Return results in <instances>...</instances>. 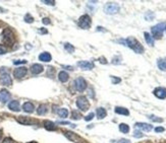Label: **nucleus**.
Here are the masks:
<instances>
[{
    "label": "nucleus",
    "instance_id": "nucleus-1",
    "mask_svg": "<svg viewBox=\"0 0 166 143\" xmlns=\"http://www.w3.org/2000/svg\"><path fill=\"white\" fill-rule=\"evenodd\" d=\"M124 45L135 52L137 54H143L144 53V47L142 46V44L138 41L134 37H129L127 40H124Z\"/></svg>",
    "mask_w": 166,
    "mask_h": 143
},
{
    "label": "nucleus",
    "instance_id": "nucleus-2",
    "mask_svg": "<svg viewBox=\"0 0 166 143\" xmlns=\"http://www.w3.org/2000/svg\"><path fill=\"white\" fill-rule=\"evenodd\" d=\"M0 73H1V76H0V82H1V84L6 85V86H9V85L12 84V79L5 67H2L0 69Z\"/></svg>",
    "mask_w": 166,
    "mask_h": 143
},
{
    "label": "nucleus",
    "instance_id": "nucleus-3",
    "mask_svg": "<svg viewBox=\"0 0 166 143\" xmlns=\"http://www.w3.org/2000/svg\"><path fill=\"white\" fill-rule=\"evenodd\" d=\"M165 27H166V24L164 22H161V24H158L154 26L151 29V32H152V35H153V39H160L161 37L163 36V32H164L165 29Z\"/></svg>",
    "mask_w": 166,
    "mask_h": 143
},
{
    "label": "nucleus",
    "instance_id": "nucleus-4",
    "mask_svg": "<svg viewBox=\"0 0 166 143\" xmlns=\"http://www.w3.org/2000/svg\"><path fill=\"white\" fill-rule=\"evenodd\" d=\"M92 24V21H91V17H90L88 14H84L79 18V27H82L84 29H88L91 27Z\"/></svg>",
    "mask_w": 166,
    "mask_h": 143
},
{
    "label": "nucleus",
    "instance_id": "nucleus-5",
    "mask_svg": "<svg viewBox=\"0 0 166 143\" xmlns=\"http://www.w3.org/2000/svg\"><path fill=\"white\" fill-rule=\"evenodd\" d=\"M2 40L7 45H12L14 42V35L9 29H5L2 32Z\"/></svg>",
    "mask_w": 166,
    "mask_h": 143
},
{
    "label": "nucleus",
    "instance_id": "nucleus-6",
    "mask_svg": "<svg viewBox=\"0 0 166 143\" xmlns=\"http://www.w3.org/2000/svg\"><path fill=\"white\" fill-rule=\"evenodd\" d=\"M77 106L80 111L84 112V111L89 110L90 104H89V101H88V99L86 97H79L77 100Z\"/></svg>",
    "mask_w": 166,
    "mask_h": 143
},
{
    "label": "nucleus",
    "instance_id": "nucleus-7",
    "mask_svg": "<svg viewBox=\"0 0 166 143\" xmlns=\"http://www.w3.org/2000/svg\"><path fill=\"white\" fill-rule=\"evenodd\" d=\"M104 10L105 13L107 14H115L119 11V5L117 3H114V2H109L105 5Z\"/></svg>",
    "mask_w": 166,
    "mask_h": 143
},
{
    "label": "nucleus",
    "instance_id": "nucleus-8",
    "mask_svg": "<svg viewBox=\"0 0 166 143\" xmlns=\"http://www.w3.org/2000/svg\"><path fill=\"white\" fill-rule=\"evenodd\" d=\"M74 86L79 91H84L87 88V82L83 77H79L74 80Z\"/></svg>",
    "mask_w": 166,
    "mask_h": 143
},
{
    "label": "nucleus",
    "instance_id": "nucleus-9",
    "mask_svg": "<svg viewBox=\"0 0 166 143\" xmlns=\"http://www.w3.org/2000/svg\"><path fill=\"white\" fill-rule=\"evenodd\" d=\"M28 72V69L26 67H17L13 70V75L16 78H22V77L26 76Z\"/></svg>",
    "mask_w": 166,
    "mask_h": 143
},
{
    "label": "nucleus",
    "instance_id": "nucleus-10",
    "mask_svg": "<svg viewBox=\"0 0 166 143\" xmlns=\"http://www.w3.org/2000/svg\"><path fill=\"white\" fill-rule=\"evenodd\" d=\"M64 135L66 136L70 141L74 142H83V139L80 138L79 135H77L74 132H69V131H64Z\"/></svg>",
    "mask_w": 166,
    "mask_h": 143
},
{
    "label": "nucleus",
    "instance_id": "nucleus-11",
    "mask_svg": "<svg viewBox=\"0 0 166 143\" xmlns=\"http://www.w3.org/2000/svg\"><path fill=\"white\" fill-rule=\"evenodd\" d=\"M77 66L80 68H82L83 70H92L94 68L95 65L93 62H90V61H80L77 62Z\"/></svg>",
    "mask_w": 166,
    "mask_h": 143
},
{
    "label": "nucleus",
    "instance_id": "nucleus-12",
    "mask_svg": "<svg viewBox=\"0 0 166 143\" xmlns=\"http://www.w3.org/2000/svg\"><path fill=\"white\" fill-rule=\"evenodd\" d=\"M153 92L158 99H166V88H164V87H157V88L154 89Z\"/></svg>",
    "mask_w": 166,
    "mask_h": 143
},
{
    "label": "nucleus",
    "instance_id": "nucleus-13",
    "mask_svg": "<svg viewBox=\"0 0 166 143\" xmlns=\"http://www.w3.org/2000/svg\"><path fill=\"white\" fill-rule=\"evenodd\" d=\"M135 128H138V129H141L143 130V131H146V132H149L152 130V125L150 124H147V123H135Z\"/></svg>",
    "mask_w": 166,
    "mask_h": 143
},
{
    "label": "nucleus",
    "instance_id": "nucleus-14",
    "mask_svg": "<svg viewBox=\"0 0 166 143\" xmlns=\"http://www.w3.org/2000/svg\"><path fill=\"white\" fill-rule=\"evenodd\" d=\"M9 99H10V94H9L6 89L0 90V100H1V102H3V104L8 102Z\"/></svg>",
    "mask_w": 166,
    "mask_h": 143
},
{
    "label": "nucleus",
    "instance_id": "nucleus-15",
    "mask_svg": "<svg viewBox=\"0 0 166 143\" xmlns=\"http://www.w3.org/2000/svg\"><path fill=\"white\" fill-rule=\"evenodd\" d=\"M8 109L10 111L13 112H19L21 110V106H19V101H11L8 104Z\"/></svg>",
    "mask_w": 166,
    "mask_h": 143
},
{
    "label": "nucleus",
    "instance_id": "nucleus-16",
    "mask_svg": "<svg viewBox=\"0 0 166 143\" xmlns=\"http://www.w3.org/2000/svg\"><path fill=\"white\" fill-rule=\"evenodd\" d=\"M44 67L41 64H34L31 67V71L33 74H40L41 72H43Z\"/></svg>",
    "mask_w": 166,
    "mask_h": 143
},
{
    "label": "nucleus",
    "instance_id": "nucleus-17",
    "mask_svg": "<svg viewBox=\"0 0 166 143\" xmlns=\"http://www.w3.org/2000/svg\"><path fill=\"white\" fill-rule=\"evenodd\" d=\"M34 109H35L34 105H33L32 102H25V104L22 105V110H24L26 113H33L34 112Z\"/></svg>",
    "mask_w": 166,
    "mask_h": 143
},
{
    "label": "nucleus",
    "instance_id": "nucleus-18",
    "mask_svg": "<svg viewBox=\"0 0 166 143\" xmlns=\"http://www.w3.org/2000/svg\"><path fill=\"white\" fill-rule=\"evenodd\" d=\"M39 60L43 62H50L52 60V57L48 52H44V53H41L39 55Z\"/></svg>",
    "mask_w": 166,
    "mask_h": 143
},
{
    "label": "nucleus",
    "instance_id": "nucleus-19",
    "mask_svg": "<svg viewBox=\"0 0 166 143\" xmlns=\"http://www.w3.org/2000/svg\"><path fill=\"white\" fill-rule=\"evenodd\" d=\"M96 114H97V118H98V119L102 120V119H104V118L106 117L107 112H106V110H105L104 108H98L97 111H96Z\"/></svg>",
    "mask_w": 166,
    "mask_h": 143
},
{
    "label": "nucleus",
    "instance_id": "nucleus-20",
    "mask_svg": "<svg viewBox=\"0 0 166 143\" xmlns=\"http://www.w3.org/2000/svg\"><path fill=\"white\" fill-rule=\"evenodd\" d=\"M16 121L19 123H21V124H22V125H31L33 122L31 119H29V118H27V117H24V116L17 117Z\"/></svg>",
    "mask_w": 166,
    "mask_h": 143
},
{
    "label": "nucleus",
    "instance_id": "nucleus-21",
    "mask_svg": "<svg viewBox=\"0 0 166 143\" xmlns=\"http://www.w3.org/2000/svg\"><path fill=\"white\" fill-rule=\"evenodd\" d=\"M44 127H45V129L48 130V131H54V130L57 129L56 126H55V124L51 121H45L44 122Z\"/></svg>",
    "mask_w": 166,
    "mask_h": 143
},
{
    "label": "nucleus",
    "instance_id": "nucleus-22",
    "mask_svg": "<svg viewBox=\"0 0 166 143\" xmlns=\"http://www.w3.org/2000/svg\"><path fill=\"white\" fill-rule=\"evenodd\" d=\"M115 113L118 115H124V116H129L130 115V112L127 109H125V108H122V107H116L115 108Z\"/></svg>",
    "mask_w": 166,
    "mask_h": 143
},
{
    "label": "nucleus",
    "instance_id": "nucleus-23",
    "mask_svg": "<svg viewBox=\"0 0 166 143\" xmlns=\"http://www.w3.org/2000/svg\"><path fill=\"white\" fill-rule=\"evenodd\" d=\"M69 78V75L67 72H65V71H61V72H59V74H58V79H59V81H61V82H66L67 80H68Z\"/></svg>",
    "mask_w": 166,
    "mask_h": 143
},
{
    "label": "nucleus",
    "instance_id": "nucleus-24",
    "mask_svg": "<svg viewBox=\"0 0 166 143\" xmlns=\"http://www.w3.org/2000/svg\"><path fill=\"white\" fill-rule=\"evenodd\" d=\"M144 36H145V40H146V42H147V44L151 47L154 46V39H153V37L151 36L149 32H144Z\"/></svg>",
    "mask_w": 166,
    "mask_h": 143
},
{
    "label": "nucleus",
    "instance_id": "nucleus-25",
    "mask_svg": "<svg viewBox=\"0 0 166 143\" xmlns=\"http://www.w3.org/2000/svg\"><path fill=\"white\" fill-rule=\"evenodd\" d=\"M46 113H47V106L46 105H40V106L38 107V110H37L38 115L42 116V115H45Z\"/></svg>",
    "mask_w": 166,
    "mask_h": 143
},
{
    "label": "nucleus",
    "instance_id": "nucleus-26",
    "mask_svg": "<svg viewBox=\"0 0 166 143\" xmlns=\"http://www.w3.org/2000/svg\"><path fill=\"white\" fill-rule=\"evenodd\" d=\"M157 65H158V67H159L160 70L166 71V58H164V59H159V60H158Z\"/></svg>",
    "mask_w": 166,
    "mask_h": 143
},
{
    "label": "nucleus",
    "instance_id": "nucleus-27",
    "mask_svg": "<svg viewBox=\"0 0 166 143\" xmlns=\"http://www.w3.org/2000/svg\"><path fill=\"white\" fill-rule=\"evenodd\" d=\"M56 113L58 114V116L61 117V118H67V116H68V111H67L66 109H64V108H62V109H58L56 111Z\"/></svg>",
    "mask_w": 166,
    "mask_h": 143
},
{
    "label": "nucleus",
    "instance_id": "nucleus-28",
    "mask_svg": "<svg viewBox=\"0 0 166 143\" xmlns=\"http://www.w3.org/2000/svg\"><path fill=\"white\" fill-rule=\"evenodd\" d=\"M119 130L121 131L122 133H129L130 131V127H129V125H127V124H124V123H121V124H119Z\"/></svg>",
    "mask_w": 166,
    "mask_h": 143
},
{
    "label": "nucleus",
    "instance_id": "nucleus-29",
    "mask_svg": "<svg viewBox=\"0 0 166 143\" xmlns=\"http://www.w3.org/2000/svg\"><path fill=\"white\" fill-rule=\"evenodd\" d=\"M64 49L66 50L68 53H74V47L72 45H70L69 43H65L64 44Z\"/></svg>",
    "mask_w": 166,
    "mask_h": 143
},
{
    "label": "nucleus",
    "instance_id": "nucleus-30",
    "mask_svg": "<svg viewBox=\"0 0 166 143\" xmlns=\"http://www.w3.org/2000/svg\"><path fill=\"white\" fill-rule=\"evenodd\" d=\"M82 118V115L80 114L79 111H72L71 112V119L74 120H80Z\"/></svg>",
    "mask_w": 166,
    "mask_h": 143
},
{
    "label": "nucleus",
    "instance_id": "nucleus-31",
    "mask_svg": "<svg viewBox=\"0 0 166 143\" xmlns=\"http://www.w3.org/2000/svg\"><path fill=\"white\" fill-rule=\"evenodd\" d=\"M25 21L28 22V24H33V22H34V17H33L31 14L27 13L26 15H25Z\"/></svg>",
    "mask_w": 166,
    "mask_h": 143
},
{
    "label": "nucleus",
    "instance_id": "nucleus-32",
    "mask_svg": "<svg viewBox=\"0 0 166 143\" xmlns=\"http://www.w3.org/2000/svg\"><path fill=\"white\" fill-rule=\"evenodd\" d=\"M149 119L151 120V121H153V122H158V123L163 122L162 118H158V117H156V116H149Z\"/></svg>",
    "mask_w": 166,
    "mask_h": 143
},
{
    "label": "nucleus",
    "instance_id": "nucleus-33",
    "mask_svg": "<svg viewBox=\"0 0 166 143\" xmlns=\"http://www.w3.org/2000/svg\"><path fill=\"white\" fill-rule=\"evenodd\" d=\"M145 17H146V19H147V21H152L153 17H154V13H152V12H147Z\"/></svg>",
    "mask_w": 166,
    "mask_h": 143
},
{
    "label": "nucleus",
    "instance_id": "nucleus-34",
    "mask_svg": "<svg viewBox=\"0 0 166 143\" xmlns=\"http://www.w3.org/2000/svg\"><path fill=\"white\" fill-rule=\"evenodd\" d=\"M43 2L44 4H47V5H55V1H53V0H43Z\"/></svg>",
    "mask_w": 166,
    "mask_h": 143
},
{
    "label": "nucleus",
    "instance_id": "nucleus-35",
    "mask_svg": "<svg viewBox=\"0 0 166 143\" xmlns=\"http://www.w3.org/2000/svg\"><path fill=\"white\" fill-rule=\"evenodd\" d=\"M111 80H112L113 84H117V83H119V82L121 81V79L118 78V77H115V76H111Z\"/></svg>",
    "mask_w": 166,
    "mask_h": 143
},
{
    "label": "nucleus",
    "instance_id": "nucleus-36",
    "mask_svg": "<svg viewBox=\"0 0 166 143\" xmlns=\"http://www.w3.org/2000/svg\"><path fill=\"white\" fill-rule=\"evenodd\" d=\"M112 63H113V64H119V63H121V61H120V57H119V56L114 57V58H113Z\"/></svg>",
    "mask_w": 166,
    "mask_h": 143
},
{
    "label": "nucleus",
    "instance_id": "nucleus-37",
    "mask_svg": "<svg viewBox=\"0 0 166 143\" xmlns=\"http://www.w3.org/2000/svg\"><path fill=\"white\" fill-rule=\"evenodd\" d=\"M94 116H95L94 113H90V114L88 115V116L85 117V120H86V121H91L93 118H94Z\"/></svg>",
    "mask_w": 166,
    "mask_h": 143
},
{
    "label": "nucleus",
    "instance_id": "nucleus-38",
    "mask_svg": "<svg viewBox=\"0 0 166 143\" xmlns=\"http://www.w3.org/2000/svg\"><path fill=\"white\" fill-rule=\"evenodd\" d=\"M134 136L137 137V138H141L143 137V133L141 131H138V130H135V131L134 132Z\"/></svg>",
    "mask_w": 166,
    "mask_h": 143
},
{
    "label": "nucleus",
    "instance_id": "nucleus-39",
    "mask_svg": "<svg viewBox=\"0 0 166 143\" xmlns=\"http://www.w3.org/2000/svg\"><path fill=\"white\" fill-rule=\"evenodd\" d=\"M2 143H13V140H12L10 137H6V138H4L3 139Z\"/></svg>",
    "mask_w": 166,
    "mask_h": 143
},
{
    "label": "nucleus",
    "instance_id": "nucleus-40",
    "mask_svg": "<svg viewBox=\"0 0 166 143\" xmlns=\"http://www.w3.org/2000/svg\"><path fill=\"white\" fill-rule=\"evenodd\" d=\"M6 53V48L2 45H0V55H3Z\"/></svg>",
    "mask_w": 166,
    "mask_h": 143
},
{
    "label": "nucleus",
    "instance_id": "nucleus-41",
    "mask_svg": "<svg viewBox=\"0 0 166 143\" xmlns=\"http://www.w3.org/2000/svg\"><path fill=\"white\" fill-rule=\"evenodd\" d=\"M27 63V60H19V61H14L13 64L14 65H19V64H25Z\"/></svg>",
    "mask_w": 166,
    "mask_h": 143
},
{
    "label": "nucleus",
    "instance_id": "nucleus-42",
    "mask_svg": "<svg viewBox=\"0 0 166 143\" xmlns=\"http://www.w3.org/2000/svg\"><path fill=\"white\" fill-rule=\"evenodd\" d=\"M164 131H165V129L163 127H157V128H155V132H157V133L164 132Z\"/></svg>",
    "mask_w": 166,
    "mask_h": 143
},
{
    "label": "nucleus",
    "instance_id": "nucleus-43",
    "mask_svg": "<svg viewBox=\"0 0 166 143\" xmlns=\"http://www.w3.org/2000/svg\"><path fill=\"white\" fill-rule=\"evenodd\" d=\"M42 22H43L44 24H50V19L48 18V17H44Z\"/></svg>",
    "mask_w": 166,
    "mask_h": 143
},
{
    "label": "nucleus",
    "instance_id": "nucleus-44",
    "mask_svg": "<svg viewBox=\"0 0 166 143\" xmlns=\"http://www.w3.org/2000/svg\"><path fill=\"white\" fill-rule=\"evenodd\" d=\"M117 143H132V142H130V140H127V139H120Z\"/></svg>",
    "mask_w": 166,
    "mask_h": 143
},
{
    "label": "nucleus",
    "instance_id": "nucleus-45",
    "mask_svg": "<svg viewBox=\"0 0 166 143\" xmlns=\"http://www.w3.org/2000/svg\"><path fill=\"white\" fill-rule=\"evenodd\" d=\"M99 61L101 62V63H103V64H106V63H107V61H106V60H105V58H102V57L99 59Z\"/></svg>",
    "mask_w": 166,
    "mask_h": 143
},
{
    "label": "nucleus",
    "instance_id": "nucleus-46",
    "mask_svg": "<svg viewBox=\"0 0 166 143\" xmlns=\"http://www.w3.org/2000/svg\"><path fill=\"white\" fill-rule=\"evenodd\" d=\"M62 68H65V69H68V70H74L71 66H65V65H62Z\"/></svg>",
    "mask_w": 166,
    "mask_h": 143
},
{
    "label": "nucleus",
    "instance_id": "nucleus-47",
    "mask_svg": "<svg viewBox=\"0 0 166 143\" xmlns=\"http://www.w3.org/2000/svg\"><path fill=\"white\" fill-rule=\"evenodd\" d=\"M39 32H41V34H47V32H47V29H41Z\"/></svg>",
    "mask_w": 166,
    "mask_h": 143
},
{
    "label": "nucleus",
    "instance_id": "nucleus-48",
    "mask_svg": "<svg viewBox=\"0 0 166 143\" xmlns=\"http://www.w3.org/2000/svg\"><path fill=\"white\" fill-rule=\"evenodd\" d=\"M1 138H2V131L0 130V140H1Z\"/></svg>",
    "mask_w": 166,
    "mask_h": 143
},
{
    "label": "nucleus",
    "instance_id": "nucleus-49",
    "mask_svg": "<svg viewBox=\"0 0 166 143\" xmlns=\"http://www.w3.org/2000/svg\"><path fill=\"white\" fill-rule=\"evenodd\" d=\"M29 143H37V142H35V141H32V142H29Z\"/></svg>",
    "mask_w": 166,
    "mask_h": 143
},
{
    "label": "nucleus",
    "instance_id": "nucleus-50",
    "mask_svg": "<svg viewBox=\"0 0 166 143\" xmlns=\"http://www.w3.org/2000/svg\"><path fill=\"white\" fill-rule=\"evenodd\" d=\"M165 29H166V27H165Z\"/></svg>",
    "mask_w": 166,
    "mask_h": 143
}]
</instances>
